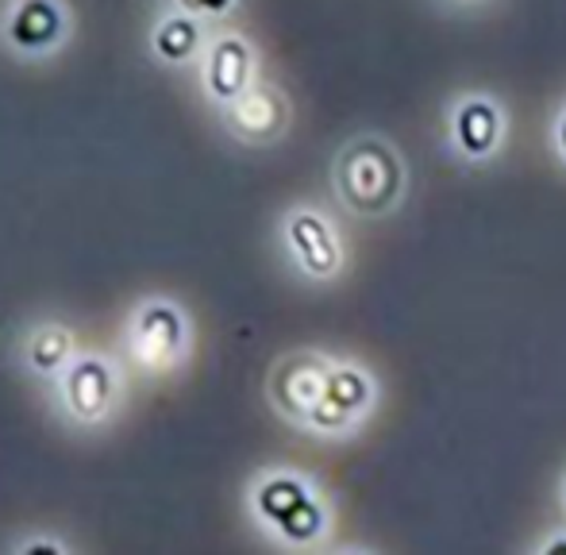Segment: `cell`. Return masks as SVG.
<instances>
[{
	"instance_id": "cell-2",
	"label": "cell",
	"mask_w": 566,
	"mask_h": 555,
	"mask_svg": "<svg viewBox=\"0 0 566 555\" xmlns=\"http://www.w3.org/2000/svg\"><path fill=\"white\" fill-rule=\"evenodd\" d=\"M412 186L409 158L381 132H358L343 139L332 158V193L355 220H389Z\"/></svg>"
},
{
	"instance_id": "cell-11",
	"label": "cell",
	"mask_w": 566,
	"mask_h": 555,
	"mask_svg": "<svg viewBox=\"0 0 566 555\" xmlns=\"http://www.w3.org/2000/svg\"><path fill=\"white\" fill-rule=\"evenodd\" d=\"M220 124L243 147H274L293 128V101L274 77H259L251 90L220 108Z\"/></svg>"
},
{
	"instance_id": "cell-8",
	"label": "cell",
	"mask_w": 566,
	"mask_h": 555,
	"mask_svg": "<svg viewBox=\"0 0 566 555\" xmlns=\"http://www.w3.org/2000/svg\"><path fill=\"white\" fill-rule=\"evenodd\" d=\"M336 363V355L316 352V347H297V352H285L282 359L270 367L266 375V401L277 417L290 428H305L308 413L321 401L324 386H328V370Z\"/></svg>"
},
{
	"instance_id": "cell-13",
	"label": "cell",
	"mask_w": 566,
	"mask_h": 555,
	"mask_svg": "<svg viewBox=\"0 0 566 555\" xmlns=\"http://www.w3.org/2000/svg\"><path fill=\"white\" fill-rule=\"evenodd\" d=\"M209 35H212V23L197 20V15L181 12V8H170L150 28L147 51L158 66H193V62H201Z\"/></svg>"
},
{
	"instance_id": "cell-10",
	"label": "cell",
	"mask_w": 566,
	"mask_h": 555,
	"mask_svg": "<svg viewBox=\"0 0 566 555\" xmlns=\"http://www.w3.org/2000/svg\"><path fill=\"white\" fill-rule=\"evenodd\" d=\"M70 8L62 0H12L0 15V43L23 62H46L70 39Z\"/></svg>"
},
{
	"instance_id": "cell-14",
	"label": "cell",
	"mask_w": 566,
	"mask_h": 555,
	"mask_svg": "<svg viewBox=\"0 0 566 555\" xmlns=\"http://www.w3.org/2000/svg\"><path fill=\"white\" fill-rule=\"evenodd\" d=\"M170 8H181V12L197 15V20L217 28V23H228L231 15L243 8V0H170Z\"/></svg>"
},
{
	"instance_id": "cell-12",
	"label": "cell",
	"mask_w": 566,
	"mask_h": 555,
	"mask_svg": "<svg viewBox=\"0 0 566 555\" xmlns=\"http://www.w3.org/2000/svg\"><path fill=\"white\" fill-rule=\"evenodd\" d=\"M77 352H82V347H77V332L70 328L66 321H35L20 336L15 359H20L23 375L54 383V378L74 363Z\"/></svg>"
},
{
	"instance_id": "cell-9",
	"label": "cell",
	"mask_w": 566,
	"mask_h": 555,
	"mask_svg": "<svg viewBox=\"0 0 566 555\" xmlns=\"http://www.w3.org/2000/svg\"><path fill=\"white\" fill-rule=\"evenodd\" d=\"M197 66H201L205 101H212L217 113L262 77L259 74V46L251 43L247 31L231 28V23H217V28H212L209 46H205Z\"/></svg>"
},
{
	"instance_id": "cell-19",
	"label": "cell",
	"mask_w": 566,
	"mask_h": 555,
	"mask_svg": "<svg viewBox=\"0 0 566 555\" xmlns=\"http://www.w3.org/2000/svg\"><path fill=\"white\" fill-rule=\"evenodd\" d=\"M559 502H563V513H566V471H563V479H559Z\"/></svg>"
},
{
	"instance_id": "cell-15",
	"label": "cell",
	"mask_w": 566,
	"mask_h": 555,
	"mask_svg": "<svg viewBox=\"0 0 566 555\" xmlns=\"http://www.w3.org/2000/svg\"><path fill=\"white\" fill-rule=\"evenodd\" d=\"M528 548L536 555H566V521L563 525H552L539 541H532Z\"/></svg>"
},
{
	"instance_id": "cell-3",
	"label": "cell",
	"mask_w": 566,
	"mask_h": 555,
	"mask_svg": "<svg viewBox=\"0 0 566 555\" xmlns=\"http://www.w3.org/2000/svg\"><path fill=\"white\" fill-rule=\"evenodd\" d=\"M277 243L290 271L308 285H336L350 271V251L336 217L313 201H297L282 212Z\"/></svg>"
},
{
	"instance_id": "cell-1",
	"label": "cell",
	"mask_w": 566,
	"mask_h": 555,
	"mask_svg": "<svg viewBox=\"0 0 566 555\" xmlns=\"http://www.w3.org/2000/svg\"><path fill=\"white\" fill-rule=\"evenodd\" d=\"M247 513L270 544L290 552L324 548L336 525L332 498L297 467H266L247 486Z\"/></svg>"
},
{
	"instance_id": "cell-17",
	"label": "cell",
	"mask_w": 566,
	"mask_h": 555,
	"mask_svg": "<svg viewBox=\"0 0 566 555\" xmlns=\"http://www.w3.org/2000/svg\"><path fill=\"white\" fill-rule=\"evenodd\" d=\"M552 155L559 158V166H566V101L552 116Z\"/></svg>"
},
{
	"instance_id": "cell-7",
	"label": "cell",
	"mask_w": 566,
	"mask_h": 555,
	"mask_svg": "<svg viewBox=\"0 0 566 555\" xmlns=\"http://www.w3.org/2000/svg\"><path fill=\"white\" fill-rule=\"evenodd\" d=\"M54 409L74 428H101L119 409V367L105 352H77L74 363L51 383Z\"/></svg>"
},
{
	"instance_id": "cell-16",
	"label": "cell",
	"mask_w": 566,
	"mask_h": 555,
	"mask_svg": "<svg viewBox=\"0 0 566 555\" xmlns=\"http://www.w3.org/2000/svg\"><path fill=\"white\" fill-rule=\"evenodd\" d=\"M12 552H70V544L59 541V536H20Z\"/></svg>"
},
{
	"instance_id": "cell-6",
	"label": "cell",
	"mask_w": 566,
	"mask_h": 555,
	"mask_svg": "<svg viewBox=\"0 0 566 555\" xmlns=\"http://www.w3.org/2000/svg\"><path fill=\"white\" fill-rule=\"evenodd\" d=\"M443 139L451 158H459L470 170L497 163L509 143V105L490 90H459L448 101Z\"/></svg>"
},
{
	"instance_id": "cell-18",
	"label": "cell",
	"mask_w": 566,
	"mask_h": 555,
	"mask_svg": "<svg viewBox=\"0 0 566 555\" xmlns=\"http://www.w3.org/2000/svg\"><path fill=\"white\" fill-rule=\"evenodd\" d=\"M443 12H459V15H474V12H485L493 0H436Z\"/></svg>"
},
{
	"instance_id": "cell-5",
	"label": "cell",
	"mask_w": 566,
	"mask_h": 555,
	"mask_svg": "<svg viewBox=\"0 0 566 555\" xmlns=\"http://www.w3.org/2000/svg\"><path fill=\"white\" fill-rule=\"evenodd\" d=\"M381 406V378L366 367L363 359H350V355H336L328 370V386H324L321 401L308 413L305 436L316 440H355L370 417Z\"/></svg>"
},
{
	"instance_id": "cell-4",
	"label": "cell",
	"mask_w": 566,
	"mask_h": 555,
	"mask_svg": "<svg viewBox=\"0 0 566 555\" xmlns=\"http://www.w3.org/2000/svg\"><path fill=\"white\" fill-rule=\"evenodd\" d=\"M189 347H193V324L178 301L143 297L132 308L124 328V352L143 378L178 375L189 359Z\"/></svg>"
}]
</instances>
